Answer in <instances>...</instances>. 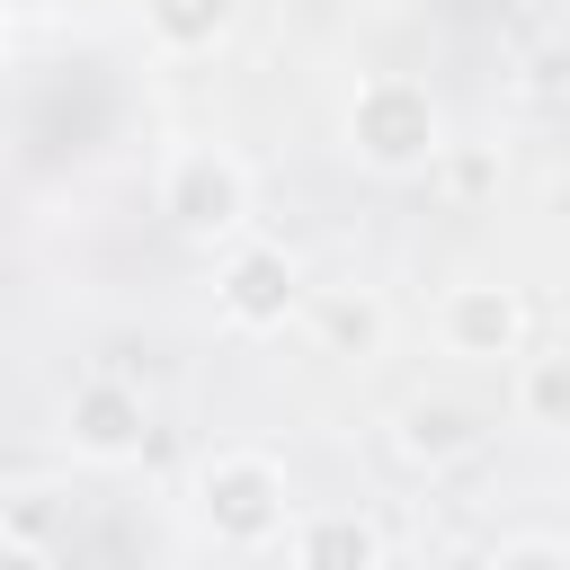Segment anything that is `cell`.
I'll return each instance as SVG.
<instances>
[{
    "label": "cell",
    "instance_id": "1",
    "mask_svg": "<svg viewBox=\"0 0 570 570\" xmlns=\"http://www.w3.org/2000/svg\"><path fill=\"white\" fill-rule=\"evenodd\" d=\"M294 481H285V463L276 454H249V445H232V454H205L196 463V525L223 543V552H267V543H285L294 534Z\"/></svg>",
    "mask_w": 570,
    "mask_h": 570
},
{
    "label": "cell",
    "instance_id": "2",
    "mask_svg": "<svg viewBox=\"0 0 570 570\" xmlns=\"http://www.w3.org/2000/svg\"><path fill=\"white\" fill-rule=\"evenodd\" d=\"M347 160L374 178H419L445 160V116L410 71H374L347 98Z\"/></svg>",
    "mask_w": 570,
    "mask_h": 570
},
{
    "label": "cell",
    "instance_id": "3",
    "mask_svg": "<svg viewBox=\"0 0 570 570\" xmlns=\"http://www.w3.org/2000/svg\"><path fill=\"white\" fill-rule=\"evenodd\" d=\"M160 214L187 240H240V223H249V169L223 142H178L160 160Z\"/></svg>",
    "mask_w": 570,
    "mask_h": 570
},
{
    "label": "cell",
    "instance_id": "4",
    "mask_svg": "<svg viewBox=\"0 0 570 570\" xmlns=\"http://www.w3.org/2000/svg\"><path fill=\"white\" fill-rule=\"evenodd\" d=\"M214 312H223V330H240V338L285 330V321L303 312V267H294V249H276V240H232L223 267H214Z\"/></svg>",
    "mask_w": 570,
    "mask_h": 570
},
{
    "label": "cell",
    "instance_id": "5",
    "mask_svg": "<svg viewBox=\"0 0 570 570\" xmlns=\"http://www.w3.org/2000/svg\"><path fill=\"white\" fill-rule=\"evenodd\" d=\"M62 445H71L80 463H134V454L151 445L142 392L116 383V374H80V383L62 392Z\"/></svg>",
    "mask_w": 570,
    "mask_h": 570
},
{
    "label": "cell",
    "instance_id": "6",
    "mask_svg": "<svg viewBox=\"0 0 570 570\" xmlns=\"http://www.w3.org/2000/svg\"><path fill=\"white\" fill-rule=\"evenodd\" d=\"M436 338H445V356H463V365H499V356H517V347H525V303H517V285H499V276H463V285H445V303H436Z\"/></svg>",
    "mask_w": 570,
    "mask_h": 570
},
{
    "label": "cell",
    "instance_id": "7",
    "mask_svg": "<svg viewBox=\"0 0 570 570\" xmlns=\"http://www.w3.org/2000/svg\"><path fill=\"white\" fill-rule=\"evenodd\" d=\"M285 543H294V570H383V534L365 508H303Z\"/></svg>",
    "mask_w": 570,
    "mask_h": 570
},
{
    "label": "cell",
    "instance_id": "8",
    "mask_svg": "<svg viewBox=\"0 0 570 570\" xmlns=\"http://www.w3.org/2000/svg\"><path fill=\"white\" fill-rule=\"evenodd\" d=\"M392 436H401V454H410V463L445 472V463H463V454L481 445V419H472L463 401H436V392H419V401H401Z\"/></svg>",
    "mask_w": 570,
    "mask_h": 570
},
{
    "label": "cell",
    "instance_id": "9",
    "mask_svg": "<svg viewBox=\"0 0 570 570\" xmlns=\"http://www.w3.org/2000/svg\"><path fill=\"white\" fill-rule=\"evenodd\" d=\"M232 27V0H142V36L160 53H214Z\"/></svg>",
    "mask_w": 570,
    "mask_h": 570
},
{
    "label": "cell",
    "instance_id": "10",
    "mask_svg": "<svg viewBox=\"0 0 570 570\" xmlns=\"http://www.w3.org/2000/svg\"><path fill=\"white\" fill-rule=\"evenodd\" d=\"M517 419L543 436H570V347H543L517 365Z\"/></svg>",
    "mask_w": 570,
    "mask_h": 570
},
{
    "label": "cell",
    "instance_id": "11",
    "mask_svg": "<svg viewBox=\"0 0 570 570\" xmlns=\"http://www.w3.org/2000/svg\"><path fill=\"white\" fill-rule=\"evenodd\" d=\"M383 330H392V321H383L374 294H330V303H321V347H330V356H374Z\"/></svg>",
    "mask_w": 570,
    "mask_h": 570
},
{
    "label": "cell",
    "instance_id": "12",
    "mask_svg": "<svg viewBox=\"0 0 570 570\" xmlns=\"http://www.w3.org/2000/svg\"><path fill=\"white\" fill-rule=\"evenodd\" d=\"M490 570H570V543L561 534H508L490 552Z\"/></svg>",
    "mask_w": 570,
    "mask_h": 570
},
{
    "label": "cell",
    "instance_id": "13",
    "mask_svg": "<svg viewBox=\"0 0 570 570\" xmlns=\"http://www.w3.org/2000/svg\"><path fill=\"white\" fill-rule=\"evenodd\" d=\"M9 543H53V490L27 481V490L9 499Z\"/></svg>",
    "mask_w": 570,
    "mask_h": 570
},
{
    "label": "cell",
    "instance_id": "14",
    "mask_svg": "<svg viewBox=\"0 0 570 570\" xmlns=\"http://www.w3.org/2000/svg\"><path fill=\"white\" fill-rule=\"evenodd\" d=\"M9 570H53V543H9Z\"/></svg>",
    "mask_w": 570,
    "mask_h": 570
}]
</instances>
